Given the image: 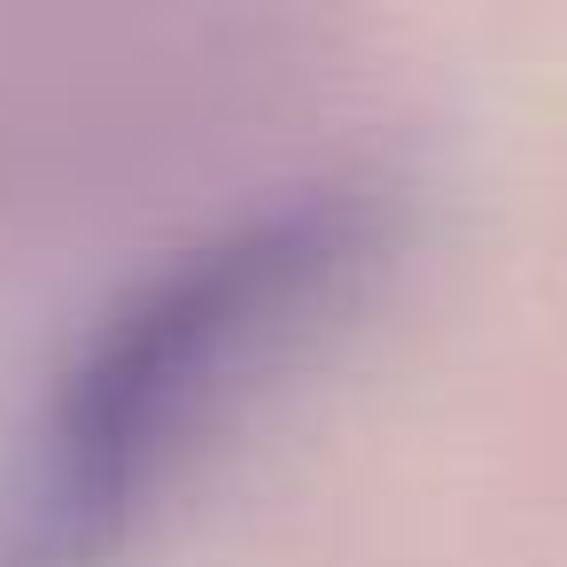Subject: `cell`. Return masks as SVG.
<instances>
[{
	"label": "cell",
	"mask_w": 567,
	"mask_h": 567,
	"mask_svg": "<svg viewBox=\"0 0 567 567\" xmlns=\"http://www.w3.org/2000/svg\"><path fill=\"white\" fill-rule=\"evenodd\" d=\"M389 210L365 187L257 203L141 272L55 365L0 458V567H110L203 451L365 296Z\"/></svg>",
	"instance_id": "cell-1"
}]
</instances>
